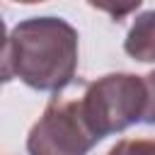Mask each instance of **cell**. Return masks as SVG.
<instances>
[{
    "mask_svg": "<svg viewBox=\"0 0 155 155\" xmlns=\"http://www.w3.org/2000/svg\"><path fill=\"white\" fill-rule=\"evenodd\" d=\"M12 73L41 92H61L78 70V31L61 17L22 19L10 34Z\"/></svg>",
    "mask_w": 155,
    "mask_h": 155,
    "instance_id": "1",
    "label": "cell"
},
{
    "mask_svg": "<svg viewBox=\"0 0 155 155\" xmlns=\"http://www.w3.org/2000/svg\"><path fill=\"white\" fill-rule=\"evenodd\" d=\"M148 104L145 80L133 73H109L87 85L80 99L85 121L102 140L109 133H119L143 121Z\"/></svg>",
    "mask_w": 155,
    "mask_h": 155,
    "instance_id": "2",
    "label": "cell"
},
{
    "mask_svg": "<svg viewBox=\"0 0 155 155\" xmlns=\"http://www.w3.org/2000/svg\"><path fill=\"white\" fill-rule=\"evenodd\" d=\"M99 138L85 121L80 99H51L27 136L29 155H87Z\"/></svg>",
    "mask_w": 155,
    "mask_h": 155,
    "instance_id": "3",
    "label": "cell"
},
{
    "mask_svg": "<svg viewBox=\"0 0 155 155\" xmlns=\"http://www.w3.org/2000/svg\"><path fill=\"white\" fill-rule=\"evenodd\" d=\"M124 48L131 58L140 63H155V10H148L136 17L126 34Z\"/></svg>",
    "mask_w": 155,
    "mask_h": 155,
    "instance_id": "4",
    "label": "cell"
},
{
    "mask_svg": "<svg viewBox=\"0 0 155 155\" xmlns=\"http://www.w3.org/2000/svg\"><path fill=\"white\" fill-rule=\"evenodd\" d=\"M107 155H155V138H121Z\"/></svg>",
    "mask_w": 155,
    "mask_h": 155,
    "instance_id": "5",
    "label": "cell"
},
{
    "mask_svg": "<svg viewBox=\"0 0 155 155\" xmlns=\"http://www.w3.org/2000/svg\"><path fill=\"white\" fill-rule=\"evenodd\" d=\"M92 7H97V10H102V12H107L111 19H124V17H128L131 12H136V7L143 2V0H87Z\"/></svg>",
    "mask_w": 155,
    "mask_h": 155,
    "instance_id": "6",
    "label": "cell"
},
{
    "mask_svg": "<svg viewBox=\"0 0 155 155\" xmlns=\"http://www.w3.org/2000/svg\"><path fill=\"white\" fill-rule=\"evenodd\" d=\"M12 63H10V36L5 31V22L0 17V87L12 80Z\"/></svg>",
    "mask_w": 155,
    "mask_h": 155,
    "instance_id": "7",
    "label": "cell"
},
{
    "mask_svg": "<svg viewBox=\"0 0 155 155\" xmlns=\"http://www.w3.org/2000/svg\"><path fill=\"white\" fill-rule=\"evenodd\" d=\"M145 80V92H148V104H145V114H143V121L155 126V70H150L148 75H143Z\"/></svg>",
    "mask_w": 155,
    "mask_h": 155,
    "instance_id": "8",
    "label": "cell"
},
{
    "mask_svg": "<svg viewBox=\"0 0 155 155\" xmlns=\"http://www.w3.org/2000/svg\"><path fill=\"white\" fill-rule=\"evenodd\" d=\"M15 2H22V5H36V2H44V0H15Z\"/></svg>",
    "mask_w": 155,
    "mask_h": 155,
    "instance_id": "9",
    "label": "cell"
}]
</instances>
